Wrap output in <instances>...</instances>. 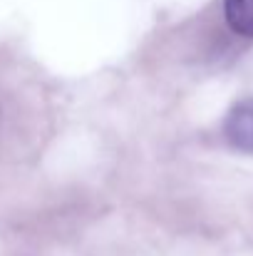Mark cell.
<instances>
[{
	"instance_id": "cell-1",
	"label": "cell",
	"mask_w": 253,
	"mask_h": 256,
	"mask_svg": "<svg viewBox=\"0 0 253 256\" xmlns=\"http://www.w3.org/2000/svg\"><path fill=\"white\" fill-rule=\"evenodd\" d=\"M224 134L231 147L253 154V97L236 102L224 122Z\"/></svg>"
},
{
	"instance_id": "cell-2",
	"label": "cell",
	"mask_w": 253,
	"mask_h": 256,
	"mask_svg": "<svg viewBox=\"0 0 253 256\" xmlns=\"http://www.w3.org/2000/svg\"><path fill=\"white\" fill-rule=\"evenodd\" d=\"M224 18L236 35L253 38V0H224Z\"/></svg>"
}]
</instances>
